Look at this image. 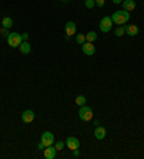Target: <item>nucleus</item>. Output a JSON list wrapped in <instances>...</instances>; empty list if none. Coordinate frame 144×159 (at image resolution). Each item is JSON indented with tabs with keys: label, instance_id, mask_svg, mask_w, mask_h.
<instances>
[{
	"label": "nucleus",
	"instance_id": "obj_11",
	"mask_svg": "<svg viewBox=\"0 0 144 159\" xmlns=\"http://www.w3.org/2000/svg\"><path fill=\"white\" fill-rule=\"evenodd\" d=\"M124 29H125V33L128 34V36H137V34L140 33V29H138V26H136V25L124 26Z\"/></svg>",
	"mask_w": 144,
	"mask_h": 159
},
{
	"label": "nucleus",
	"instance_id": "obj_18",
	"mask_svg": "<svg viewBox=\"0 0 144 159\" xmlns=\"http://www.w3.org/2000/svg\"><path fill=\"white\" fill-rule=\"evenodd\" d=\"M75 42H76V43H78V44H84V43H85V42H87V37H85V34H76V36H75Z\"/></svg>",
	"mask_w": 144,
	"mask_h": 159
},
{
	"label": "nucleus",
	"instance_id": "obj_1",
	"mask_svg": "<svg viewBox=\"0 0 144 159\" xmlns=\"http://www.w3.org/2000/svg\"><path fill=\"white\" fill-rule=\"evenodd\" d=\"M111 19H113V23H115L117 26H124L125 23L130 20V11H127V10L114 11Z\"/></svg>",
	"mask_w": 144,
	"mask_h": 159
},
{
	"label": "nucleus",
	"instance_id": "obj_6",
	"mask_svg": "<svg viewBox=\"0 0 144 159\" xmlns=\"http://www.w3.org/2000/svg\"><path fill=\"white\" fill-rule=\"evenodd\" d=\"M65 145L68 146V149L74 151V149H78V148H79L81 142H79V139H78V138L69 136V138H66V141H65Z\"/></svg>",
	"mask_w": 144,
	"mask_h": 159
},
{
	"label": "nucleus",
	"instance_id": "obj_23",
	"mask_svg": "<svg viewBox=\"0 0 144 159\" xmlns=\"http://www.w3.org/2000/svg\"><path fill=\"white\" fill-rule=\"evenodd\" d=\"M104 4H105V0H95V6H98V7H103Z\"/></svg>",
	"mask_w": 144,
	"mask_h": 159
},
{
	"label": "nucleus",
	"instance_id": "obj_19",
	"mask_svg": "<svg viewBox=\"0 0 144 159\" xmlns=\"http://www.w3.org/2000/svg\"><path fill=\"white\" fill-rule=\"evenodd\" d=\"M124 34H125L124 26H118L117 29H115V36H117V37H121V36H124Z\"/></svg>",
	"mask_w": 144,
	"mask_h": 159
},
{
	"label": "nucleus",
	"instance_id": "obj_25",
	"mask_svg": "<svg viewBox=\"0 0 144 159\" xmlns=\"http://www.w3.org/2000/svg\"><path fill=\"white\" fill-rule=\"evenodd\" d=\"M22 39H23V40H27V39H29V34H27V33H22Z\"/></svg>",
	"mask_w": 144,
	"mask_h": 159
},
{
	"label": "nucleus",
	"instance_id": "obj_8",
	"mask_svg": "<svg viewBox=\"0 0 144 159\" xmlns=\"http://www.w3.org/2000/svg\"><path fill=\"white\" fill-rule=\"evenodd\" d=\"M56 148L53 146V145H50V146H46L45 149H43V156H45L46 159H55L56 158Z\"/></svg>",
	"mask_w": 144,
	"mask_h": 159
},
{
	"label": "nucleus",
	"instance_id": "obj_13",
	"mask_svg": "<svg viewBox=\"0 0 144 159\" xmlns=\"http://www.w3.org/2000/svg\"><path fill=\"white\" fill-rule=\"evenodd\" d=\"M134 9H136V2L134 0H124L122 2V10L133 11Z\"/></svg>",
	"mask_w": 144,
	"mask_h": 159
},
{
	"label": "nucleus",
	"instance_id": "obj_9",
	"mask_svg": "<svg viewBox=\"0 0 144 159\" xmlns=\"http://www.w3.org/2000/svg\"><path fill=\"white\" fill-rule=\"evenodd\" d=\"M22 120L25 123H32L35 120V112L31 109H26V111L22 113Z\"/></svg>",
	"mask_w": 144,
	"mask_h": 159
},
{
	"label": "nucleus",
	"instance_id": "obj_17",
	"mask_svg": "<svg viewBox=\"0 0 144 159\" xmlns=\"http://www.w3.org/2000/svg\"><path fill=\"white\" fill-rule=\"evenodd\" d=\"M75 103L78 105V106H84V105L87 103V98L84 96V95H78L75 99Z\"/></svg>",
	"mask_w": 144,
	"mask_h": 159
},
{
	"label": "nucleus",
	"instance_id": "obj_2",
	"mask_svg": "<svg viewBox=\"0 0 144 159\" xmlns=\"http://www.w3.org/2000/svg\"><path fill=\"white\" fill-rule=\"evenodd\" d=\"M78 115H79L81 120H84V122H89V120L92 119V116H94V113H92L91 107L87 106V105H84V106H79V112H78Z\"/></svg>",
	"mask_w": 144,
	"mask_h": 159
},
{
	"label": "nucleus",
	"instance_id": "obj_5",
	"mask_svg": "<svg viewBox=\"0 0 144 159\" xmlns=\"http://www.w3.org/2000/svg\"><path fill=\"white\" fill-rule=\"evenodd\" d=\"M41 142L45 145V148H46V146L53 145V143H55V136H53V133L49 132V130L43 132V133H42V136H41Z\"/></svg>",
	"mask_w": 144,
	"mask_h": 159
},
{
	"label": "nucleus",
	"instance_id": "obj_26",
	"mask_svg": "<svg viewBox=\"0 0 144 159\" xmlns=\"http://www.w3.org/2000/svg\"><path fill=\"white\" fill-rule=\"evenodd\" d=\"M38 149H45V145L42 143V142H39V143H38Z\"/></svg>",
	"mask_w": 144,
	"mask_h": 159
},
{
	"label": "nucleus",
	"instance_id": "obj_24",
	"mask_svg": "<svg viewBox=\"0 0 144 159\" xmlns=\"http://www.w3.org/2000/svg\"><path fill=\"white\" fill-rule=\"evenodd\" d=\"M74 156H75V158H79V151H78V149H74Z\"/></svg>",
	"mask_w": 144,
	"mask_h": 159
},
{
	"label": "nucleus",
	"instance_id": "obj_28",
	"mask_svg": "<svg viewBox=\"0 0 144 159\" xmlns=\"http://www.w3.org/2000/svg\"><path fill=\"white\" fill-rule=\"evenodd\" d=\"M84 2H85V0H84Z\"/></svg>",
	"mask_w": 144,
	"mask_h": 159
},
{
	"label": "nucleus",
	"instance_id": "obj_10",
	"mask_svg": "<svg viewBox=\"0 0 144 159\" xmlns=\"http://www.w3.org/2000/svg\"><path fill=\"white\" fill-rule=\"evenodd\" d=\"M65 33H66V36H68V37H71L72 34L76 33V25L72 22V20L65 25Z\"/></svg>",
	"mask_w": 144,
	"mask_h": 159
},
{
	"label": "nucleus",
	"instance_id": "obj_27",
	"mask_svg": "<svg viewBox=\"0 0 144 159\" xmlns=\"http://www.w3.org/2000/svg\"><path fill=\"white\" fill-rule=\"evenodd\" d=\"M124 0H113V3H115V4H118V3H122Z\"/></svg>",
	"mask_w": 144,
	"mask_h": 159
},
{
	"label": "nucleus",
	"instance_id": "obj_7",
	"mask_svg": "<svg viewBox=\"0 0 144 159\" xmlns=\"http://www.w3.org/2000/svg\"><path fill=\"white\" fill-rule=\"evenodd\" d=\"M81 46H82L84 55H87V56L95 55V46H94V43H91V42H85V43L81 44Z\"/></svg>",
	"mask_w": 144,
	"mask_h": 159
},
{
	"label": "nucleus",
	"instance_id": "obj_4",
	"mask_svg": "<svg viewBox=\"0 0 144 159\" xmlns=\"http://www.w3.org/2000/svg\"><path fill=\"white\" fill-rule=\"evenodd\" d=\"M113 19L111 16H105V17L101 19V22H99V30L104 32V33H108L111 29H113Z\"/></svg>",
	"mask_w": 144,
	"mask_h": 159
},
{
	"label": "nucleus",
	"instance_id": "obj_15",
	"mask_svg": "<svg viewBox=\"0 0 144 159\" xmlns=\"http://www.w3.org/2000/svg\"><path fill=\"white\" fill-rule=\"evenodd\" d=\"M2 25H3V27H6V29H10V27L13 26V19L12 17H3Z\"/></svg>",
	"mask_w": 144,
	"mask_h": 159
},
{
	"label": "nucleus",
	"instance_id": "obj_14",
	"mask_svg": "<svg viewBox=\"0 0 144 159\" xmlns=\"http://www.w3.org/2000/svg\"><path fill=\"white\" fill-rule=\"evenodd\" d=\"M31 44L27 43V40H23L22 43H20V46H19V50L23 53V55H27V53H31Z\"/></svg>",
	"mask_w": 144,
	"mask_h": 159
},
{
	"label": "nucleus",
	"instance_id": "obj_16",
	"mask_svg": "<svg viewBox=\"0 0 144 159\" xmlns=\"http://www.w3.org/2000/svg\"><path fill=\"white\" fill-rule=\"evenodd\" d=\"M85 37H87V42H91V43H94V42L97 40L98 34L95 33V32H88V33L85 34Z\"/></svg>",
	"mask_w": 144,
	"mask_h": 159
},
{
	"label": "nucleus",
	"instance_id": "obj_3",
	"mask_svg": "<svg viewBox=\"0 0 144 159\" xmlns=\"http://www.w3.org/2000/svg\"><path fill=\"white\" fill-rule=\"evenodd\" d=\"M22 42H23L22 34L16 33V32H13V33H10L7 36V44L9 46H12V48H19Z\"/></svg>",
	"mask_w": 144,
	"mask_h": 159
},
{
	"label": "nucleus",
	"instance_id": "obj_22",
	"mask_svg": "<svg viewBox=\"0 0 144 159\" xmlns=\"http://www.w3.org/2000/svg\"><path fill=\"white\" fill-rule=\"evenodd\" d=\"M0 34H2V36H6V37H7L9 34H10V33H9V29H6V27H2V29H0Z\"/></svg>",
	"mask_w": 144,
	"mask_h": 159
},
{
	"label": "nucleus",
	"instance_id": "obj_12",
	"mask_svg": "<svg viewBox=\"0 0 144 159\" xmlns=\"http://www.w3.org/2000/svg\"><path fill=\"white\" fill-rule=\"evenodd\" d=\"M105 136H107L105 128H104V126H97V128H95V138H97L98 141H101V139H104Z\"/></svg>",
	"mask_w": 144,
	"mask_h": 159
},
{
	"label": "nucleus",
	"instance_id": "obj_21",
	"mask_svg": "<svg viewBox=\"0 0 144 159\" xmlns=\"http://www.w3.org/2000/svg\"><path fill=\"white\" fill-rule=\"evenodd\" d=\"M95 6V0H85V7L87 9H92Z\"/></svg>",
	"mask_w": 144,
	"mask_h": 159
},
{
	"label": "nucleus",
	"instance_id": "obj_20",
	"mask_svg": "<svg viewBox=\"0 0 144 159\" xmlns=\"http://www.w3.org/2000/svg\"><path fill=\"white\" fill-rule=\"evenodd\" d=\"M53 146L56 148V151H61V149H64V146H65V142H62V141H58V142H55V143H53Z\"/></svg>",
	"mask_w": 144,
	"mask_h": 159
}]
</instances>
